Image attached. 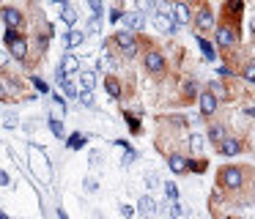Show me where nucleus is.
<instances>
[{"label":"nucleus","mask_w":255,"mask_h":219,"mask_svg":"<svg viewBox=\"0 0 255 219\" xmlns=\"http://www.w3.org/2000/svg\"><path fill=\"white\" fill-rule=\"evenodd\" d=\"M110 44H116L118 47V52L124 55V58H134L137 55V38L132 36V33H127V30H121V33H116V36L110 38Z\"/></svg>","instance_id":"1"},{"label":"nucleus","mask_w":255,"mask_h":219,"mask_svg":"<svg viewBox=\"0 0 255 219\" xmlns=\"http://www.w3.org/2000/svg\"><path fill=\"white\" fill-rule=\"evenodd\" d=\"M0 19H3L6 30H19L25 25V14L19 8H14V5H3L0 8Z\"/></svg>","instance_id":"2"},{"label":"nucleus","mask_w":255,"mask_h":219,"mask_svg":"<svg viewBox=\"0 0 255 219\" xmlns=\"http://www.w3.org/2000/svg\"><path fill=\"white\" fill-rule=\"evenodd\" d=\"M143 66L151 71V74H162V69H165V55L156 52V49H148L143 58Z\"/></svg>","instance_id":"3"},{"label":"nucleus","mask_w":255,"mask_h":219,"mask_svg":"<svg viewBox=\"0 0 255 219\" xmlns=\"http://www.w3.org/2000/svg\"><path fill=\"white\" fill-rule=\"evenodd\" d=\"M220 175H222V184L231 186V189H239V186L244 184V173L239 167H222Z\"/></svg>","instance_id":"4"},{"label":"nucleus","mask_w":255,"mask_h":219,"mask_svg":"<svg viewBox=\"0 0 255 219\" xmlns=\"http://www.w3.org/2000/svg\"><path fill=\"white\" fill-rule=\"evenodd\" d=\"M124 27H127V33H132V30H143L145 27V16L140 14V11H124Z\"/></svg>","instance_id":"5"},{"label":"nucleus","mask_w":255,"mask_h":219,"mask_svg":"<svg viewBox=\"0 0 255 219\" xmlns=\"http://www.w3.org/2000/svg\"><path fill=\"white\" fill-rule=\"evenodd\" d=\"M17 88H19V82L17 80H11V77H0V102H11L14 96H17Z\"/></svg>","instance_id":"6"},{"label":"nucleus","mask_w":255,"mask_h":219,"mask_svg":"<svg viewBox=\"0 0 255 219\" xmlns=\"http://www.w3.org/2000/svg\"><path fill=\"white\" fill-rule=\"evenodd\" d=\"M28 47H30V44H28V38H17V41H14V44H8V52H11V58L14 60H19V63H25V60H28Z\"/></svg>","instance_id":"7"},{"label":"nucleus","mask_w":255,"mask_h":219,"mask_svg":"<svg viewBox=\"0 0 255 219\" xmlns=\"http://www.w3.org/2000/svg\"><path fill=\"white\" fill-rule=\"evenodd\" d=\"M217 44H220V47H233V44H236V33L225 25L217 27Z\"/></svg>","instance_id":"8"},{"label":"nucleus","mask_w":255,"mask_h":219,"mask_svg":"<svg viewBox=\"0 0 255 219\" xmlns=\"http://www.w3.org/2000/svg\"><path fill=\"white\" fill-rule=\"evenodd\" d=\"M61 22H66L69 30H74V25H77V11H74V5L61 3Z\"/></svg>","instance_id":"9"},{"label":"nucleus","mask_w":255,"mask_h":219,"mask_svg":"<svg viewBox=\"0 0 255 219\" xmlns=\"http://www.w3.org/2000/svg\"><path fill=\"white\" fill-rule=\"evenodd\" d=\"M167 164H170V170L176 175L187 173V156H184V153H170V156H167Z\"/></svg>","instance_id":"10"},{"label":"nucleus","mask_w":255,"mask_h":219,"mask_svg":"<svg viewBox=\"0 0 255 219\" xmlns=\"http://www.w3.org/2000/svg\"><path fill=\"white\" fill-rule=\"evenodd\" d=\"M83 41H85V33H83V30H77V27H74V30H69L66 36H63V47H66V49L80 47Z\"/></svg>","instance_id":"11"},{"label":"nucleus","mask_w":255,"mask_h":219,"mask_svg":"<svg viewBox=\"0 0 255 219\" xmlns=\"http://www.w3.org/2000/svg\"><path fill=\"white\" fill-rule=\"evenodd\" d=\"M220 151H222V156H236V153L242 151V142L233 140V137H225V140L220 142Z\"/></svg>","instance_id":"12"},{"label":"nucleus","mask_w":255,"mask_h":219,"mask_svg":"<svg viewBox=\"0 0 255 219\" xmlns=\"http://www.w3.org/2000/svg\"><path fill=\"white\" fill-rule=\"evenodd\" d=\"M200 112H203V115L217 112V99L211 96L209 91H203V93H200Z\"/></svg>","instance_id":"13"},{"label":"nucleus","mask_w":255,"mask_h":219,"mask_svg":"<svg viewBox=\"0 0 255 219\" xmlns=\"http://www.w3.org/2000/svg\"><path fill=\"white\" fill-rule=\"evenodd\" d=\"M154 25L159 27V30H165V33H173V30H176V25H173L170 14H165V11H159V14L154 16Z\"/></svg>","instance_id":"14"},{"label":"nucleus","mask_w":255,"mask_h":219,"mask_svg":"<svg viewBox=\"0 0 255 219\" xmlns=\"http://www.w3.org/2000/svg\"><path fill=\"white\" fill-rule=\"evenodd\" d=\"M61 69H63V74H74V71H80V60L77 58H74V55L72 52H66V55H63V60H61Z\"/></svg>","instance_id":"15"},{"label":"nucleus","mask_w":255,"mask_h":219,"mask_svg":"<svg viewBox=\"0 0 255 219\" xmlns=\"http://www.w3.org/2000/svg\"><path fill=\"white\" fill-rule=\"evenodd\" d=\"M195 25H198V30H209L211 25H214V14H211L209 8H200L198 19H195Z\"/></svg>","instance_id":"16"},{"label":"nucleus","mask_w":255,"mask_h":219,"mask_svg":"<svg viewBox=\"0 0 255 219\" xmlns=\"http://www.w3.org/2000/svg\"><path fill=\"white\" fill-rule=\"evenodd\" d=\"M170 8H173V14H176L178 25H189V5L187 3H176V5H170Z\"/></svg>","instance_id":"17"},{"label":"nucleus","mask_w":255,"mask_h":219,"mask_svg":"<svg viewBox=\"0 0 255 219\" xmlns=\"http://www.w3.org/2000/svg\"><path fill=\"white\" fill-rule=\"evenodd\" d=\"M80 88H83V91H94L96 88V71H80Z\"/></svg>","instance_id":"18"},{"label":"nucleus","mask_w":255,"mask_h":219,"mask_svg":"<svg viewBox=\"0 0 255 219\" xmlns=\"http://www.w3.org/2000/svg\"><path fill=\"white\" fill-rule=\"evenodd\" d=\"M105 88H107V93H110L113 99H121V82H118L116 77H107V80H105Z\"/></svg>","instance_id":"19"},{"label":"nucleus","mask_w":255,"mask_h":219,"mask_svg":"<svg viewBox=\"0 0 255 219\" xmlns=\"http://www.w3.org/2000/svg\"><path fill=\"white\" fill-rule=\"evenodd\" d=\"M225 126H220V123H214V126H211V129H209V140L211 142H217V145H220V142L222 140H225Z\"/></svg>","instance_id":"20"},{"label":"nucleus","mask_w":255,"mask_h":219,"mask_svg":"<svg viewBox=\"0 0 255 219\" xmlns=\"http://www.w3.org/2000/svg\"><path fill=\"white\" fill-rule=\"evenodd\" d=\"M137 211H143L145 217H154V211H156L154 200H151V197H140V203H137Z\"/></svg>","instance_id":"21"},{"label":"nucleus","mask_w":255,"mask_h":219,"mask_svg":"<svg viewBox=\"0 0 255 219\" xmlns=\"http://www.w3.org/2000/svg\"><path fill=\"white\" fill-rule=\"evenodd\" d=\"M198 47H200V52H203L209 60L217 58V49H214V44H211V41H206V38H198Z\"/></svg>","instance_id":"22"},{"label":"nucleus","mask_w":255,"mask_h":219,"mask_svg":"<svg viewBox=\"0 0 255 219\" xmlns=\"http://www.w3.org/2000/svg\"><path fill=\"white\" fill-rule=\"evenodd\" d=\"M47 123H50V131L58 137V140H63V137H66V129H63V123H61L58 118H50Z\"/></svg>","instance_id":"23"},{"label":"nucleus","mask_w":255,"mask_h":219,"mask_svg":"<svg viewBox=\"0 0 255 219\" xmlns=\"http://www.w3.org/2000/svg\"><path fill=\"white\" fill-rule=\"evenodd\" d=\"M77 102L83 104V107H94V104H96V99H94V91H80Z\"/></svg>","instance_id":"24"},{"label":"nucleus","mask_w":255,"mask_h":219,"mask_svg":"<svg viewBox=\"0 0 255 219\" xmlns=\"http://www.w3.org/2000/svg\"><path fill=\"white\" fill-rule=\"evenodd\" d=\"M63 96H66V99H77L80 96V91H77V85H74V82L72 80H66V82H63Z\"/></svg>","instance_id":"25"},{"label":"nucleus","mask_w":255,"mask_h":219,"mask_svg":"<svg viewBox=\"0 0 255 219\" xmlns=\"http://www.w3.org/2000/svg\"><path fill=\"white\" fill-rule=\"evenodd\" d=\"M30 82H33V88H36V93H50V85H47L44 80H41V77H30Z\"/></svg>","instance_id":"26"},{"label":"nucleus","mask_w":255,"mask_h":219,"mask_svg":"<svg viewBox=\"0 0 255 219\" xmlns=\"http://www.w3.org/2000/svg\"><path fill=\"white\" fill-rule=\"evenodd\" d=\"M66 145L72 148V151H77V148H83V145H85V137H83V134H72V137L66 140Z\"/></svg>","instance_id":"27"},{"label":"nucleus","mask_w":255,"mask_h":219,"mask_svg":"<svg viewBox=\"0 0 255 219\" xmlns=\"http://www.w3.org/2000/svg\"><path fill=\"white\" fill-rule=\"evenodd\" d=\"M165 195H167V200H170V203L178 200V186L173 184V181H167V184H165Z\"/></svg>","instance_id":"28"},{"label":"nucleus","mask_w":255,"mask_h":219,"mask_svg":"<svg viewBox=\"0 0 255 219\" xmlns=\"http://www.w3.org/2000/svg\"><path fill=\"white\" fill-rule=\"evenodd\" d=\"M189 148H192L195 153H200V151H203V137H200V134H189Z\"/></svg>","instance_id":"29"},{"label":"nucleus","mask_w":255,"mask_h":219,"mask_svg":"<svg viewBox=\"0 0 255 219\" xmlns=\"http://www.w3.org/2000/svg\"><path fill=\"white\" fill-rule=\"evenodd\" d=\"M124 118H127V123H129V129H132V134H140V120L134 118L132 112H124Z\"/></svg>","instance_id":"30"},{"label":"nucleus","mask_w":255,"mask_h":219,"mask_svg":"<svg viewBox=\"0 0 255 219\" xmlns=\"http://www.w3.org/2000/svg\"><path fill=\"white\" fill-rule=\"evenodd\" d=\"M167 211H170V219H187V211H184L181 206H176V203H170Z\"/></svg>","instance_id":"31"},{"label":"nucleus","mask_w":255,"mask_h":219,"mask_svg":"<svg viewBox=\"0 0 255 219\" xmlns=\"http://www.w3.org/2000/svg\"><path fill=\"white\" fill-rule=\"evenodd\" d=\"M17 38H22V33H19V30H6V33H3V41H6V47H8V44H14Z\"/></svg>","instance_id":"32"},{"label":"nucleus","mask_w":255,"mask_h":219,"mask_svg":"<svg viewBox=\"0 0 255 219\" xmlns=\"http://www.w3.org/2000/svg\"><path fill=\"white\" fill-rule=\"evenodd\" d=\"M242 74H244V80H247V82H255V60H253V63H247V66H244V71H242Z\"/></svg>","instance_id":"33"},{"label":"nucleus","mask_w":255,"mask_h":219,"mask_svg":"<svg viewBox=\"0 0 255 219\" xmlns=\"http://www.w3.org/2000/svg\"><path fill=\"white\" fill-rule=\"evenodd\" d=\"M209 93H211L214 99H217V96H228L225 85H220V82H211V91H209Z\"/></svg>","instance_id":"34"},{"label":"nucleus","mask_w":255,"mask_h":219,"mask_svg":"<svg viewBox=\"0 0 255 219\" xmlns=\"http://www.w3.org/2000/svg\"><path fill=\"white\" fill-rule=\"evenodd\" d=\"M50 99H52V104H55V107L61 110V112H66V99L58 96V93H50Z\"/></svg>","instance_id":"35"},{"label":"nucleus","mask_w":255,"mask_h":219,"mask_svg":"<svg viewBox=\"0 0 255 219\" xmlns=\"http://www.w3.org/2000/svg\"><path fill=\"white\" fill-rule=\"evenodd\" d=\"M124 151H127V153H124V164H132L134 159H137V151H134L132 145H127V148H124Z\"/></svg>","instance_id":"36"},{"label":"nucleus","mask_w":255,"mask_h":219,"mask_svg":"<svg viewBox=\"0 0 255 219\" xmlns=\"http://www.w3.org/2000/svg\"><path fill=\"white\" fill-rule=\"evenodd\" d=\"M187 170H195V173H203L206 170V162L200 159V162H187Z\"/></svg>","instance_id":"37"},{"label":"nucleus","mask_w":255,"mask_h":219,"mask_svg":"<svg viewBox=\"0 0 255 219\" xmlns=\"http://www.w3.org/2000/svg\"><path fill=\"white\" fill-rule=\"evenodd\" d=\"M3 123H6L8 129H14V126H17V115H14V112H8L6 118H3Z\"/></svg>","instance_id":"38"},{"label":"nucleus","mask_w":255,"mask_h":219,"mask_svg":"<svg viewBox=\"0 0 255 219\" xmlns=\"http://www.w3.org/2000/svg\"><path fill=\"white\" fill-rule=\"evenodd\" d=\"M121 217H124V219H132V217H134V208H132V206H121Z\"/></svg>","instance_id":"39"},{"label":"nucleus","mask_w":255,"mask_h":219,"mask_svg":"<svg viewBox=\"0 0 255 219\" xmlns=\"http://www.w3.org/2000/svg\"><path fill=\"white\" fill-rule=\"evenodd\" d=\"M55 80H58V85H63V82L69 80V77L63 74V69H61V66H58V69H55Z\"/></svg>","instance_id":"40"},{"label":"nucleus","mask_w":255,"mask_h":219,"mask_svg":"<svg viewBox=\"0 0 255 219\" xmlns=\"http://www.w3.org/2000/svg\"><path fill=\"white\" fill-rule=\"evenodd\" d=\"M8 184H11V175L6 170H0V186H8Z\"/></svg>","instance_id":"41"},{"label":"nucleus","mask_w":255,"mask_h":219,"mask_svg":"<svg viewBox=\"0 0 255 219\" xmlns=\"http://www.w3.org/2000/svg\"><path fill=\"white\" fill-rule=\"evenodd\" d=\"M88 5H91V11H94V16H99V14H102V3H99V0H91Z\"/></svg>","instance_id":"42"},{"label":"nucleus","mask_w":255,"mask_h":219,"mask_svg":"<svg viewBox=\"0 0 255 219\" xmlns=\"http://www.w3.org/2000/svg\"><path fill=\"white\" fill-rule=\"evenodd\" d=\"M121 16H124L121 8H113V11H110V22H121Z\"/></svg>","instance_id":"43"},{"label":"nucleus","mask_w":255,"mask_h":219,"mask_svg":"<svg viewBox=\"0 0 255 219\" xmlns=\"http://www.w3.org/2000/svg\"><path fill=\"white\" fill-rule=\"evenodd\" d=\"M195 88H198L195 82H187V85H184V93H187V96L192 99V96H195Z\"/></svg>","instance_id":"44"},{"label":"nucleus","mask_w":255,"mask_h":219,"mask_svg":"<svg viewBox=\"0 0 255 219\" xmlns=\"http://www.w3.org/2000/svg\"><path fill=\"white\" fill-rule=\"evenodd\" d=\"M96 27H99V16H91V19H88V30L94 33Z\"/></svg>","instance_id":"45"},{"label":"nucleus","mask_w":255,"mask_h":219,"mask_svg":"<svg viewBox=\"0 0 255 219\" xmlns=\"http://www.w3.org/2000/svg\"><path fill=\"white\" fill-rule=\"evenodd\" d=\"M58 219H69V217H66V211H63V208H58Z\"/></svg>","instance_id":"46"},{"label":"nucleus","mask_w":255,"mask_h":219,"mask_svg":"<svg viewBox=\"0 0 255 219\" xmlns=\"http://www.w3.org/2000/svg\"><path fill=\"white\" fill-rule=\"evenodd\" d=\"M244 112H247V115H255V104H250V107L244 110Z\"/></svg>","instance_id":"47"},{"label":"nucleus","mask_w":255,"mask_h":219,"mask_svg":"<svg viewBox=\"0 0 255 219\" xmlns=\"http://www.w3.org/2000/svg\"><path fill=\"white\" fill-rule=\"evenodd\" d=\"M0 219H8V214H6V211H0Z\"/></svg>","instance_id":"48"},{"label":"nucleus","mask_w":255,"mask_h":219,"mask_svg":"<svg viewBox=\"0 0 255 219\" xmlns=\"http://www.w3.org/2000/svg\"><path fill=\"white\" fill-rule=\"evenodd\" d=\"M253 33H255V22H253Z\"/></svg>","instance_id":"49"}]
</instances>
